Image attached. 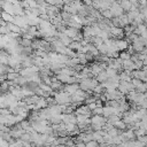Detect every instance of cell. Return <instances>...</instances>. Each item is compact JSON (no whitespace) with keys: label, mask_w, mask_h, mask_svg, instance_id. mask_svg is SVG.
<instances>
[{"label":"cell","mask_w":147,"mask_h":147,"mask_svg":"<svg viewBox=\"0 0 147 147\" xmlns=\"http://www.w3.org/2000/svg\"><path fill=\"white\" fill-rule=\"evenodd\" d=\"M110 11L113 13V15H114V17H118V16H121L122 14H124L125 11H124V9L122 8V6H121V3H118L117 1H114L113 3H111V6H110Z\"/></svg>","instance_id":"cell-1"},{"label":"cell","mask_w":147,"mask_h":147,"mask_svg":"<svg viewBox=\"0 0 147 147\" xmlns=\"http://www.w3.org/2000/svg\"><path fill=\"white\" fill-rule=\"evenodd\" d=\"M110 36H111V38H116V39L123 38L125 36L124 28H121V26H111V29H110Z\"/></svg>","instance_id":"cell-2"},{"label":"cell","mask_w":147,"mask_h":147,"mask_svg":"<svg viewBox=\"0 0 147 147\" xmlns=\"http://www.w3.org/2000/svg\"><path fill=\"white\" fill-rule=\"evenodd\" d=\"M129 45H130V42H129V41H127L126 39H123V38L116 39V46H117V49H118L119 52H122V51H125V49H127Z\"/></svg>","instance_id":"cell-3"},{"label":"cell","mask_w":147,"mask_h":147,"mask_svg":"<svg viewBox=\"0 0 147 147\" xmlns=\"http://www.w3.org/2000/svg\"><path fill=\"white\" fill-rule=\"evenodd\" d=\"M78 88H79V83H78V84H77V83H74V84H65V86L63 87V90L67 91L70 95L75 94Z\"/></svg>","instance_id":"cell-4"},{"label":"cell","mask_w":147,"mask_h":147,"mask_svg":"<svg viewBox=\"0 0 147 147\" xmlns=\"http://www.w3.org/2000/svg\"><path fill=\"white\" fill-rule=\"evenodd\" d=\"M64 33L68 34L70 38L74 39V38L79 33V29H77V28H71V26H67L65 30H64Z\"/></svg>","instance_id":"cell-5"},{"label":"cell","mask_w":147,"mask_h":147,"mask_svg":"<svg viewBox=\"0 0 147 147\" xmlns=\"http://www.w3.org/2000/svg\"><path fill=\"white\" fill-rule=\"evenodd\" d=\"M114 126H115V127H117V129H119V130H123V131H124V130H126L127 124H126V123L121 118V119H118L117 122H115V123H114Z\"/></svg>","instance_id":"cell-6"},{"label":"cell","mask_w":147,"mask_h":147,"mask_svg":"<svg viewBox=\"0 0 147 147\" xmlns=\"http://www.w3.org/2000/svg\"><path fill=\"white\" fill-rule=\"evenodd\" d=\"M146 30H147V25H146V24H144V23H141V24H139V25L134 29V31H133V32H134V33H137V34H139V36H141Z\"/></svg>","instance_id":"cell-7"},{"label":"cell","mask_w":147,"mask_h":147,"mask_svg":"<svg viewBox=\"0 0 147 147\" xmlns=\"http://www.w3.org/2000/svg\"><path fill=\"white\" fill-rule=\"evenodd\" d=\"M95 78H96L100 83H102V82H106L109 77H108V75H107V71H106V70H102L101 72H99V74H98V76H96Z\"/></svg>","instance_id":"cell-8"},{"label":"cell","mask_w":147,"mask_h":147,"mask_svg":"<svg viewBox=\"0 0 147 147\" xmlns=\"http://www.w3.org/2000/svg\"><path fill=\"white\" fill-rule=\"evenodd\" d=\"M96 47H98V49H99V52H100L101 54H107V53H108V51H109V47L106 45V42H105V41H103L102 44L98 45Z\"/></svg>","instance_id":"cell-9"},{"label":"cell","mask_w":147,"mask_h":147,"mask_svg":"<svg viewBox=\"0 0 147 147\" xmlns=\"http://www.w3.org/2000/svg\"><path fill=\"white\" fill-rule=\"evenodd\" d=\"M82 46H83V45H82V42H80V41H78V40H72V41H71V44L69 45V47H70L71 49H74V51H78Z\"/></svg>","instance_id":"cell-10"},{"label":"cell","mask_w":147,"mask_h":147,"mask_svg":"<svg viewBox=\"0 0 147 147\" xmlns=\"http://www.w3.org/2000/svg\"><path fill=\"white\" fill-rule=\"evenodd\" d=\"M2 18L7 22H14V15H11L5 10H2Z\"/></svg>","instance_id":"cell-11"},{"label":"cell","mask_w":147,"mask_h":147,"mask_svg":"<svg viewBox=\"0 0 147 147\" xmlns=\"http://www.w3.org/2000/svg\"><path fill=\"white\" fill-rule=\"evenodd\" d=\"M106 71H107V75H108V77H114V76H116L117 75V72H118V70L117 69H115V68H111V67H107V69H106Z\"/></svg>","instance_id":"cell-12"},{"label":"cell","mask_w":147,"mask_h":147,"mask_svg":"<svg viewBox=\"0 0 147 147\" xmlns=\"http://www.w3.org/2000/svg\"><path fill=\"white\" fill-rule=\"evenodd\" d=\"M101 14H102V16H103L105 18H109V20H111V18L114 17V15H113V13L110 11L109 8H108V9H103V10H101Z\"/></svg>","instance_id":"cell-13"},{"label":"cell","mask_w":147,"mask_h":147,"mask_svg":"<svg viewBox=\"0 0 147 147\" xmlns=\"http://www.w3.org/2000/svg\"><path fill=\"white\" fill-rule=\"evenodd\" d=\"M111 22H113L114 26H121V28H124V24H123V22L121 21L119 16H118V17H113V18H111Z\"/></svg>","instance_id":"cell-14"},{"label":"cell","mask_w":147,"mask_h":147,"mask_svg":"<svg viewBox=\"0 0 147 147\" xmlns=\"http://www.w3.org/2000/svg\"><path fill=\"white\" fill-rule=\"evenodd\" d=\"M20 42H21V45H23L24 47H29V46H32L33 40H32V39H28V38H22Z\"/></svg>","instance_id":"cell-15"},{"label":"cell","mask_w":147,"mask_h":147,"mask_svg":"<svg viewBox=\"0 0 147 147\" xmlns=\"http://www.w3.org/2000/svg\"><path fill=\"white\" fill-rule=\"evenodd\" d=\"M131 55H132V54H130L126 49L119 52V57H121L122 60H129V59H131Z\"/></svg>","instance_id":"cell-16"},{"label":"cell","mask_w":147,"mask_h":147,"mask_svg":"<svg viewBox=\"0 0 147 147\" xmlns=\"http://www.w3.org/2000/svg\"><path fill=\"white\" fill-rule=\"evenodd\" d=\"M61 16H62V18H63L64 21H69V20H71L72 14H70V13H68V11H64V10H61Z\"/></svg>","instance_id":"cell-17"},{"label":"cell","mask_w":147,"mask_h":147,"mask_svg":"<svg viewBox=\"0 0 147 147\" xmlns=\"http://www.w3.org/2000/svg\"><path fill=\"white\" fill-rule=\"evenodd\" d=\"M93 114H98V115H103V107H95L93 110H92Z\"/></svg>","instance_id":"cell-18"},{"label":"cell","mask_w":147,"mask_h":147,"mask_svg":"<svg viewBox=\"0 0 147 147\" xmlns=\"http://www.w3.org/2000/svg\"><path fill=\"white\" fill-rule=\"evenodd\" d=\"M118 90L123 93V94H127L129 93V90H127V87L125 86V85H123V84H119L118 85Z\"/></svg>","instance_id":"cell-19"},{"label":"cell","mask_w":147,"mask_h":147,"mask_svg":"<svg viewBox=\"0 0 147 147\" xmlns=\"http://www.w3.org/2000/svg\"><path fill=\"white\" fill-rule=\"evenodd\" d=\"M99 145H100V144H99L95 139H92V140H90V141L86 142V146H87V147H93V146H99Z\"/></svg>","instance_id":"cell-20"},{"label":"cell","mask_w":147,"mask_h":147,"mask_svg":"<svg viewBox=\"0 0 147 147\" xmlns=\"http://www.w3.org/2000/svg\"><path fill=\"white\" fill-rule=\"evenodd\" d=\"M132 83H133V85H134V87L137 88L141 83H142V80L141 79H139V78H132V80H131Z\"/></svg>","instance_id":"cell-21"},{"label":"cell","mask_w":147,"mask_h":147,"mask_svg":"<svg viewBox=\"0 0 147 147\" xmlns=\"http://www.w3.org/2000/svg\"><path fill=\"white\" fill-rule=\"evenodd\" d=\"M0 114H1V115H8V114H11V110H10L9 108H8V109H7V108H1V109H0Z\"/></svg>","instance_id":"cell-22"},{"label":"cell","mask_w":147,"mask_h":147,"mask_svg":"<svg viewBox=\"0 0 147 147\" xmlns=\"http://www.w3.org/2000/svg\"><path fill=\"white\" fill-rule=\"evenodd\" d=\"M0 32H1V34H7V33H9V30H8L7 25H6V26H2V25H1V28H0Z\"/></svg>","instance_id":"cell-23"},{"label":"cell","mask_w":147,"mask_h":147,"mask_svg":"<svg viewBox=\"0 0 147 147\" xmlns=\"http://www.w3.org/2000/svg\"><path fill=\"white\" fill-rule=\"evenodd\" d=\"M87 106H88V108H90L91 110H93V109L96 107V102H91V103H88Z\"/></svg>","instance_id":"cell-24"},{"label":"cell","mask_w":147,"mask_h":147,"mask_svg":"<svg viewBox=\"0 0 147 147\" xmlns=\"http://www.w3.org/2000/svg\"><path fill=\"white\" fill-rule=\"evenodd\" d=\"M130 1H131L132 3H133V2H139V0H130Z\"/></svg>","instance_id":"cell-25"}]
</instances>
